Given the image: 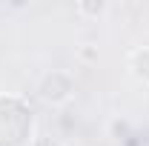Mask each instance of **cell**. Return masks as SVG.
Returning a JSON list of instances; mask_svg holds the SVG:
<instances>
[{
  "instance_id": "6da1fadb",
  "label": "cell",
  "mask_w": 149,
  "mask_h": 146,
  "mask_svg": "<svg viewBox=\"0 0 149 146\" xmlns=\"http://www.w3.org/2000/svg\"><path fill=\"white\" fill-rule=\"evenodd\" d=\"M37 95L43 103L49 106H66L74 95V80L66 72H49L43 74V80L37 83Z\"/></svg>"
},
{
  "instance_id": "7a4b0ae2",
  "label": "cell",
  "mask_w": 149,
  "mask_h": 146,
  "mask_svg": "<svg viewBox=\"0 0 149 146\" xmlns=\"http://www.w3.org/2000/svg\"><path fill=\"white\" fill-rule=\"evenodd\" d=\"M126 63H129V74H132V77H135L138 83L149 86V46L132 49L129 57H126Z\"/></svg>"
},
{
  "instance_id": "3957f363",
  "label": "cell",
  "mask_w": 149,
  "mask_h": 146,
  "mask_svg": "<svg viewBox=\"0 0 149 146\" xmlns=\"http://www.w3.org/2000/svg\"><path fill=\"white\" fill-rule=\"evenodd\" d=\"M106 9H109V3H103V0H77L74 3V12L80 17H100V15H106Z\"/></svg>"
},
{
  "instance_id": "277c9868",
  "label": "cell",
  "mask_w": 149,
  "mask_h": 146,
  "mask_svg": "<svg viewBox=\"0 0 149 146\" xmlns=\"http://www.w3.org/2000/svg\"><path fill=\"white\" fill-rule=\"evenodd\" d=\"M77 57H80L83 63H97V46H89V43L77 46Z\"/></svg>"
},
{
  "instance_id": "5b68a950",
  "label": "cell",
  "mask_w": 149,
  "mask_h": 146,
  "mask_svg": "<svg viewBox=\"0 0 149 146\" xmlns=\"http://www.w3.org/2000/svg\"><path fill=\"white\" fill-rule=\"evenodd\" d=\"M32 146H60L55 140V138H49V135H37L35 140H32Z\"/></svg>"
}]
</instances>
